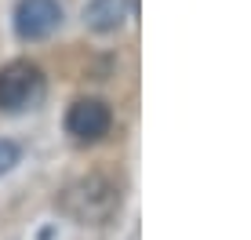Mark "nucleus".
Returning <instances> with one entry per match:
<instances>
[{
    "mask_svg": "<svg viewBox=\"0 0 251 240\" xmlns=\"http://www.w3.org/2000/svg\"><path fill=\"white\" fill-rule=\"evenodd\" d=\"M109 124H113V113L102 98H80L66 113V131L76 142H99L109 131Z\"/></svg>",
    "mask_w": 251,
    "mask_h": 240,
    "instance_id": "4",
    "label": "nucleus"
},
{
    "mask_svg": "<svg viewBox=\"0 0 251 240\" xmlns=\"http://www.w3.org/2000/svg\"><path fill=\"white\" fill-rule=\"evenodd\" d=\"M44 73L33 62H11L0 70V109L4 113H22L44 102Z\"/></svg>",
    "mask_w": 251,
    "mask_h": 240,
    "instance_id": "2",
    "label": "nucleus"
},
{
    "mask_svg": "<svg viewBox=\"0 0 251 240\" xmlns=\"http://www.w3.org/2000/svg\"><path fill=\"white\" fill-rule=\"evenodd\" d=\"M62 7L58 0H19L15 7V33L22 40H44L58 29Z\"/></svg>",
    "mask_w": 251,
    "mask_h": 240,
    "instance_id": "3",
    "label": "nucleus"
},
{
    "mask_svg": "<svg viewBox=\"0 0 251 240\" xmlns=\"http://www.w3.org/2000/svg\"><path fill=\"white\" fill-rule=\"evenodd\" d=\"M127 11H131V0H91L84 7V22L95 33H117L124 25Z\"/></svg>",
    "mask_w": 251,
    "mask_h": 240,
    "instance_id": "5",
    "label": "nucleus"
},
{
    "mask_svg": "<svg viewBox=\"0 0 251 240\" xmlns=\"http://www.w3.org/2000/svg\"><path fill=\"white\" fill-rule=\"evenodd\" d=\"M19 145L15 142H7V139H0V175H7V171H11L15 164H19Z\"/></svg>",
    "mask_w": 251,
    "mask_h": 240,
    "instance_id": "6",
    "label": "nucleus"
},
{
    "mask_svg": "<svg viewBox=\"0 0 251 240\" xmlns=\"http://www.w3.org/2000/svg\"><path fill=\"white\" fill-rule=\"evenodd\" d=\"M58 211L80 226H106L120 211V186L106 175H84L62 190Z\"/></svg>",
    "mask_w": 251,
    "mask_h": 240,
    "instance_id": "1",
    "label": "nucleus"
}]
</instances>
